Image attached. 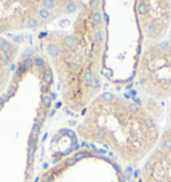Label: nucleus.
<instances>
[{"instance_id": "nucleus-12", "label": "nucleus", "mask_w": 171, "mask_h": 182, "mask_svg": "<svg viewBox=\"0 0 171 182\" xmlns=\"http://www.w3.org/2000/svg\"><path fill=\"white\" fill-rule=\"evenodd\" d=\"M42 6L44 10H50V8H54V7H55V2H52V0H43Z\"/></svg>"}, {"instance_id": "nucleus-6", "label": "nucleus", "mask_w": 171, "mask_h": 182, "mask_svg": "<svg viewBox=\"0 0 171 182\" xmlns=\"http://www.w3.org/2000/svg\"><path fill=\"white\" fill-rule=\"evenodd\" d=\"M91 19H92V23L94 24H100L102 23V19H103V16H102L100 12H94L91 15Z\"/></svg>"}, {"instance_id": "nucleus-11", "label": "nucleus", "mask_w": 171, "mask_h": 182, "mask_svg": "<svg viewBox=\"0 0 171 182\" xmlns=\"http://www.w3.org/2000/svg\"><path fill=\"white\" fill-rule=\"evenodd\" d=\"M34 63H35V60H34V59H32V58H25L24 60H21V64H23V66H24V67L27 68V70H28V68H31Z\"/></svg>"}, {"instance_id": "nucleus-10", "label": "nucleus", "mask_w": 171, "mask_h": 182, "mask_svg": "<svg viewBox=\"0 0 171 182\" xmlns=\"http://www.w3.org/2000/svg\"><path fill=\"white\" fill-rule=\"evenodd\" d=\"M94 40H95L96 44H102L103 43V34H102L100 29H98L95 32V35H94Z\"/></svg>"}, {"instance_id": "nucleus-20", "label": "nucleus", "mask_w": 171, "mask_h": 182, "mask_svg": "<svg viewBox=\"0 0 171 182\" xmlns=\"http://www.w3.org/2000/svg\"><path fill=\"white\" fill-rule=\"evenodd\" d=\"M75 10H76V6L74 3H70V4L67 6V12H75Z\"/></svg>"}, {"instance_id": "nucleus-27", "label": "nucleus", "mask_w": 171, "mask_h": 182, "mask_svg": "<svg viewBox=\"0 0 171 182\" xmlns=\"http://www.w3.org/2000/svg\"><path fill=\"white\" fill-rule=\"evenodd\" d=\"M31 54H32V51L30 50V51H25V52H24L23 55H24V56H28V55H31Z\"/></svg>"}, {"instance_id": "nucleus-24", "label": "nucleus", "mask_w": 171, "mask_h": 182, "mask_svg": "<svg viewBox=\"0 0 171 182\" xmlns=\"http://www.w3.org/2000/svg\"><path fill=\"white\" fill-rule=\"evenodd\" d=\"M84 154L86 153H78V154L75 155V159H76V161H79V159H82L83 157H84Z\"/></svg>"}, {"instance_id": "nucleus-28", "label": "nucleus", "mask_w": 171, "mask_h": 182, "mask_svg": "<svg viewBox=\"0 0 171 182\" xmlns=\"http://www.w3.org/2000/svg\"><path fill=\"white\" fill-rule=\"evenodd\" d=\"M4 101H6L4 98H0V107H2L3 105H4Z\"/></svg>"}, {"instance_id": "nucleus-25", "label": "nucleus", "mask_w": 171, "mask_h": 182, "mask_svg": "<svg viewBox=\"0 0 171 182\" xmlns=\"http://www.w3.org/2000/svg\"><path fill=\"white\" fill-rule=\"evenodd\" d=\"M64 133H67L68 137H71V138H75V133H74V131H70V130H65Z\"/></svg>"}, {"instance_id": "nucleus-21", "label": "nucleus", "mask_w": 171, "mask_h": 182, "mask_svg": "<svg viewBox=\"0 0 171 182\" xmlns=\"http://www.w3.org/2000/svg\"><path fill=\"white\" fill-rule=\"evenodd\" d=\"M91 87H92L94 90H95V88H98V87H99V80H98V79H95V78H94V79H92V82H91Z\"/></svg>"}, {"instance_id": "nucleus-17", "label": "nucleus", "mask_w": 171, "mask_h": 182, "mask_svg": "<svg viewBox=\"0 0 171 182\" xmlns=\"http://www.w3.org/2000/svg\"><path fill=\"white\" fill-rule=\"evenodd\" d=\"M68 66H70V70H71V71H78V70H79V64H78L76 62L68 60Z\"/></svg>"}, {"instance_id": "nucleus-22", "label": "nucleus", "mask_w": 171, "mask_h": 182, "mask_svg": "<svg viewBox=\"0 0 171 182\" xmlns=\"http://www.w3.org/2000/svg\"><path fill=\"white\" fill-rule=\"evenodd\" d=\"M25 70H27V68H25L24 66H23V64H21V63H20V66H19V71H17V74H19V75H20V74L25 72Z\"/></svg>"}, {"instance_id": "nucleus-14", "label": "nucleus", "mask_w": 171, "mask_h": 182, "mask_svg": "<svg viewBox=\"0 0 171 182\" xmlns=\"http://www.w3.org/2000/svg\"><path fill=\"white\" fill-rule=\"evenodd\" d=\"M102 99H103L106 103H110V102H112V99H114V95H112L111 92H103Z\"/></svg>"}, {"instance_id": "nucleus-2", "label": "nucleus", "mask_w": 171, "mask_h": 182, "mask_svg": "<svg viewBox=\"0 0 171 182\" xmlns=\"http://www.w3.org/2000/svg\"><path fill=\"white\" fill-rule=\"evenodd\" d=\"M140 182H171V103L169 126L161 133L155 147L148 155Z\"/></svg>"}, {"instance_id": "nucleus-30", "label": "nucleus", "mask_w": 171, "mask_h": 182, "mask_svg": "<svg viewBox=\"0 0 171 182\" xmlns=\"http://www.w3.org/2000/svg\"><path fill=\"white\" fill-rule=\"evenodd\" d=\"M47 182H51V181H47Z\"/></svg>"}, {"instance_id": "nucleus-4", "label": "nucleus", "mask_w": 171, "mask_h": 182, "mask_svg": "<svg viewBox=\"0 0 171 182\" xmlns=\"http://www.w3.org/2000/svg\"><path fill=\"white\" fill-rule=\"evenodd\" d=\"M75 43H76V40L74 36H67V38L63 39V44H64V47H67V48H74Z\"/></svg>"}, {"instance_id": "nucleus-18", "label": "nucleus", "mask_w": 171, "mask_h": 182, "mask_svg": "<svg viewBox=\"0 0 171 182\" xmlns=\"http://www.w3.org/2000/svg\"><path fill=\"white\" fill-rule=\"evenodd\" d=\"M35 64H36V67H44L46 62L43 58H38V59H35Z\"/></svg>"}, {"instance_id": "nucleus-16", "label": "nucleus", "mask_w": 171, "mask_h": 182, "mask_svg": "<svg viewBox=\"0 0 171 182\" xmlns=\"http://www.w3.org/2000/svg\"><path fill=\"white\" fill-rule=\"evenodd\" d=\"M39 17H40V19H48V17H50L48 10H44V8L39 10Z\"/></svg>"}, {"instance_id": "nucleus-9", "label": "nucleus", "mask_w": 171, "mask_h": 182, "mask_svg": "<svg viewBox=\"0 0 171 182\" xmlns=\"http://www.w3.org/2000/svg\"><path fill=\"white\" fill-rule=\"evenodd\" d=\"M48 54L51 56H58V54H59V48L55 44H50L48 46Z\"/></svg>"}, {"instance_id": "nucleus-1", "label": "nucleus", "mask_w": 171, "mask_h": 182, "mask_svg": "<svg viewBox=\"0 0 171 182\" xmlns=\"http://www.w3.org/2000/svg\"><path fill=\"white\" fill-rule=\"evenodd\" d=\"M139 84L155 99L171 96V21L161 39L148 43L142 58Z\"/></svg>"}, {"instance_id": "nucleus-15", "label": "nucleus", "mask_w": 171, "mask_h": 182, "mask_svg": "<svg viewBox=\"0 0 171 182\" xmlns=\"http://www.w3.org/2000/svg\"><path fill=\"white\" fill-rule=\"evenodd\" d=\"M39 133H40V125L35 123L34 126H32V133H31V135H32V137H35V138H38Z\"/></svg>"}, {"instance_id": "nucleus-5", "label": "nucleus", "mask_w": 171, "mask_h": 182, "mask_svg": "<svg viewBox=\"0 0 171 182\" xmlns=\"http://www.w3.org/2000/svg\"><path fill=\"white\" fill-rule=\"evenodd\" d=\"M92 79H94V76H92V74H91V71H86L84 74H83V82H84L87 86H91Z\"/></svg>"}, {"instance_id": "nucleus-26", "label": "nucleus", "mask_w": 171, "mask_h": 182, "mask_svg": "<svg viewBox=\"0 0 171 182\" xmlns=\"http://www.w3.org/2000/svg\"><path fill=\"white\" fill-rule=\"evenodd\" d=\"M21 40H23V38H21V36H16V38H15V42H16V43L21 42Z\"/></svg>"}, {"instance_id": "nucleus-13", "label": "nucleus", "mask_w": 171, "mask_h": 182, "mask_svg": "<svg viewBox=\"0 0 171 182\" xmlns=\"http://www.w3.org/2000/svg\"><path fill=\"white\" fill-rule=\"evenodd\" d=\"M42 103H43V106L44 107H50L51 103H52V99H51L50 95H43L42 96Z\"/></svg>"}, {"instance_id": "nucleus-19", "label": "nucleus", "mask_w": 171, "mask_h": 182, "mask_svg": "<svg viewBox=\"0 0 171 182\" xmlns=\"http://www.w3.org/2000/svg\"><path fill=\"white\" fill-rule=\"evenodd\" d=\"M75 162H76L75 157H70V158H67V159H65L64 165H65V166H72V165H75Z\"/></svg>"}, {"instance_id": "nucleus-7", "label": "nucleus", "mask_w": 171, "mask_h": 182, "mask_svg": "<svg viewBox=\"0 0 171 182\" xmlns=\"http://www.w3.org/2000/svg\"><path fill=\"white\" fill-rule=\"evenodd\" d=\"M52 80H54V78H52V72L51 71H47L44 75H43V82H44V84H50L52 83Z\"/></svg>"}, {"instance_id": "nucleus-29", "label": "nucleus", "mask_w": 171, "mask_h": 182, "mask_svg": "<svg viewBox=\"0 0 171 182\" xmlns=\"http://www.w3.org/2000/svg\"><path fill=\"white\" fill-rule=\"evenodd\" d=\"M15 68H16V66H15V64H11V70H12V71H13Z\"/></svg>"}, {"instance_id": "nucleus-23", "label": "nucleus", "mask_w": 171, "mask_h": 182, "mask_svg": "<svg viewBox=\"0 0 171 182\" xmlns=\"http://www.w3.org/2000/svg\"><path fill=\"white\" fill-rule=\"evenodd\" d=\"M48 90H50V87H48V84H43L42 86V92H48Z\"/></svg>"}, {"instance_id": "nucleus-3", "label": "nucleus", "mask_w": 171, "mask_h": 182, "mask_svg": "<svg viewBox=\"0 0 171 182\" xmlns=\"http://www.w3.org/2000/svg\"><path fill=\"white\" fill-rule=\"evenodd\" d=\"M11 51V43L7 42V40H2V43H0V52L3 55H8Z\"/></svg>"}, {"instance_id": "nucleus-8", "label": "nucleus", "mask_w": 171, "mask_h": 182, "mask_svg": "<svg viewBox=\"0 0 171 182\" xmlns=\"http://www.w3.org/2000/svg\"><path fill=\"white\" fill-rule=\"evenodd\" d=\"M39 25V21L36 17H28V20H27V27L28 28H36Z\"/></svg>"}]
</instances>
